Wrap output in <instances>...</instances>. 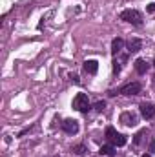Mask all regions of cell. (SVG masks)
<instances>
[{
    "mask_svg": "<svg viewBox=\"0 0 155 157\" xmlns=\"http://www.w3.org/2000/svg\"><path fill=\"white\" fill-rule=\"evenodd\" d=\"M141 48H142V42L139 39H131L128 42V51H130V53H137Z\"/></svg>",
    "mask_w": 155,
    "mask_h": 157,
    "instance_id": "10",
    "label": "cell"
},
{
    "mask_svg": "<svg viewBox=\"0 0 155 157\" xmlns=\"http://www.w3.org/2000/svg\"><path fill=\"white\" fill-rule=\"evenodd\" d=\"M141 90H142V86H141L139 82H130V84H126L124 88H120V93H122V95L131 97V95H139V93H141Z\"/></svg>",
    "mask_w": 155,
    "mask_h": 157,
    "instance_id": "3",
    "label": "cell"
},
{
    "mask_svg": "<svg viewBox=\"0 0 155 157\" xmlns=\"http://www.w3.org/2000/svg\"><path fill=\"white\" fill-rule=\"evenodd\" d=\"M120 122L126 124V126H135V124H137V115H135L133 112H124V113L120 115Z\"/></svg>",
    "mask_w": 155,
    "mask_h": 157,
    "instance_id": "6",
    "label": "cell"
},
{
    "mask_svg": "<svg viewBox=\"0 0 155 157\" xmlns=\"http://www.w3.org/2000/svg\"><path fill=\"white\" fill-rule=\"evenodd\" d=\"M71 80H73L75 84H78V82H80V80H78V75H71Z\"/></svg>",
    "mask_w": 155,
    "mask_h": 157,
    "instance_id": "18",
    "label": "cell"
},
{
    "mask_svg": "<svg viewBox=\"0 0 155 157\" xmlns=\"http://www.w3.org/2000/svg\"><path fill=\"white\" fill-rule=\"evenodd\" d=\"M62 130H64L66 133H70V135H75L78 132V122L75 119H66V121L62 122Z\"/></svg>",
    "mask_w": 155,
    "mask_h": 157,
    "instance_id": "4",
    "label": "cell"
},
{
    "mask_svg": "<svg viewBox=\"0 0 155 157\" xmlns=\"http://www.w3.org/2000/svg\"><path fill=\"white\" fill-rule=\"evenodd\" d=\"M153 66H155V59H153Z\"/></svg>",
    "mask_w": 155,
    "mask_h": 157,
    "instance_id": "21",
    "label": "cell"
},
{
    "mask_svg": "<svg viewBox=\"0 0 155 157\" xmlns=\"http://www.w3.org/2000/svg\"><path fill=\"white\" fill-rule=\"evenodd\" d=\"M73 108L78 110L80 113H88V112H89L91 104H89V99H88L86 93H77V95H75V99H73Z\"/></svg>",
    "mask_w": 155,
    "mask_h": 157,
    "instance_id": "2",
    "label": "cell"
},
{
    "mask_svg": "<svg viewBox=\"0 0 155 157\" xmlns=\"http://www.w3.org/2000/svg\"><path fill=\"white\" fill-rule=\"evenodd\" d=\"M141 115L144 119H153L155 117V106L150 102H142L141 104Z\"/></svg>",
    "mask_w": 155,
    "mask_h": 157,
    "instance_id": "5",
    "label": "cell"
},
{
    "mask_svg": "<svg viewBox=\"0 0 155 157\" xmlns=\"http://www.w3.org/2000/svg\"><path fill=\"white\" fill-rule=\"evenodd\" d=\"M122 48H124V40L120 39V37L113 39V42H112V53H113V55H119V53L122 51Z\"/></svg>",
    "mask_w": 155,
    "mask_h": 157,
    "instance_id": "9",
    "label": "cell"
},
{
    "mask_svg": "<svg viewBox=\"0 0 155 157\" xmlns=\"http://www.w3.org/2000/svg\"><path fill=\"white\" fill-rule=\"evenodd\" d=\"M120 18H122L124 22L133 24V26H141V24H142V13L137 11V9H124V11L120 13Z\"/></svg>",
    "mask_w": 155,
    "mask_h": 157,
    "instance_id": "1",
    "label": "cell"
},
{
    "mask_svg": "<svg viewBox=\"0 0 155 157\" xmlns=\"http://www.w3.org/2000/svg\"><path fill=\"white\" fill-rule=\"evenodd\" d=\"M102 155H108V157H113L115 155V146L113 144H104V146H100V150H99Z\"/></svg>",
    "mask_w": 155,
    "mask_h": 157,
    "instance_id": "12",
    "label": "cell"
},
{
    "mask_svg": "<svg viewBox=\"0 0 155 157\" xmlns=\"http://www.w3.org/2000/svg\"><path fill=\"white\" fill-rule=\"evenodd\" d=\"M73 152H75L77 155H82V154L86 152V146H84V144H77V146H73Z\"/></svg>",
    "mask_w": 155,
    "mask_h": 157,
    "instance_id": "14",
    "label": "cell"
},
{
    "mask_svg": "<svg viewBox=\"0 0 155 157\" xmlns=\"http://www.w3.org/2000/svg\"><path fill=\"white\" fill-rule=\"evenodd\" d=\"M93 108H95L97 112H102V110L106 108V102H104V101H99V102H95V106H93Z\"/></svg>",
    "mask_w": 155,
    "mask_h": 157,
    "instance_id": "15",
    "label": "cell"
},
{
    "mask_svg": "<svg viewBox=\"0 0 155 157\" xmlns=\"http://www.w3.org/2000/svg\"><path fill=\"white\" fill-rule=\"evenodd\" d=\"M97 70H99V62H97V60H86V62H84V71H86V73L95 75Z\"/></svg>",
    "mask_w": 155,
    "mask_h": 157,
    "instance_id": "7",
    "label": "cell"
},
{
    "mask_svg": "<svg viewBox=\"0 0 155 157\" xmlns=\"http://www.w3.org/2000/svg\"><path fill=\"white\" fill-rule=\"evenodd\" d=\"M148 11L150 13H155V4H148Z\"/></svg>",
    "mask_w": 155,
    "mask_h": 157,
    "instance_id": "17",
    "label": "cell"
},
{
    "mask_svg": "<svg viewBox=\"0 0 155 157\" xmlns=\"http://www.w3.org/2000/svg\"><path fill=\"white\" fill-rule=\"evenodd\" d=\"M135 71H137L139 75H144V73L148 71V62H146L144 59H137V60H135Z\"/></svg>",
    "mask_w": 155,
    "mask_h": 157,
    "instance_id": "8",
    "label": "cell"
},
{
    "mask_svg": "<svg viewBox=\"0 0 155 157\" xmlns=\"http://www.w3.org/2000/svg\"><path fill=\"white\" fill-rule=\"evenodd\" d=\"M142 157H152V155H150V154H144V155H142Z\"/></svg>",
    "mask_w": 155,
    "mask_h": 157,
    "instance_id": "20",
    "label": "cell"
},
{
    "mask_svg": "<svg viewBox=\"0 0 155 157\" xmlns=\"http://www.w3.org/2000/svg\"><path fill=\"white\" fill-rule=\"evenodd\" d=\"M115 135H117L115 128H113V126H108V128H106V137H108V141H112Z\"/></svg>",
    "mask_w": 155,
    "mask_h": 157,
    "instance_id": "13",
    "label": "cell"
},
{
    "mask_svg": "<svg viewBox=\"0 0 155 157\" xmlns=\"http://www.w3.org/2000/svg\"><path fill=\"white\" fill-rule=\"evenodd\" d=\"M150 150H152V152H155V139L152 141V144H150Z\"/></svg>",
    "mask_w": 155,
    "mask_h": 157,
    "instance_id": "19",
    "label": "cell"
},
{
    "mask_svg": "<svg viewBox=\"0 0 155 157\" xmlns=\"http://www.w3.org/2000/svg\"><path fill=\"white\" fill-rule=\"evenodd\" d=\"M144 133H146V130H141V132H139V133L135 135V139H133V143H135V144H139V143L142 141V135H144Z\"/></svg>",
    "mask_w": 155,
    "mask_h": 157,
    "instance_id": "16",
    "label": "cell"
},
{
    "mask_svg": "<svg viewBox=\"0 0 155 157\" xmlns=\"http://www.w3.org/2000/svg\"><path fill=\"white\" fill-rule=\"evenodd\" d=\"M110 143H112L113 146H124V144L128 143V139H126V135H122V133H117V135L112 139V141H110Z\"/></svg>",
    "mask_w": 155,
    "mask_h": 157,
    "instance_id": "11",
    "label": "cell"
}]
</instances>
